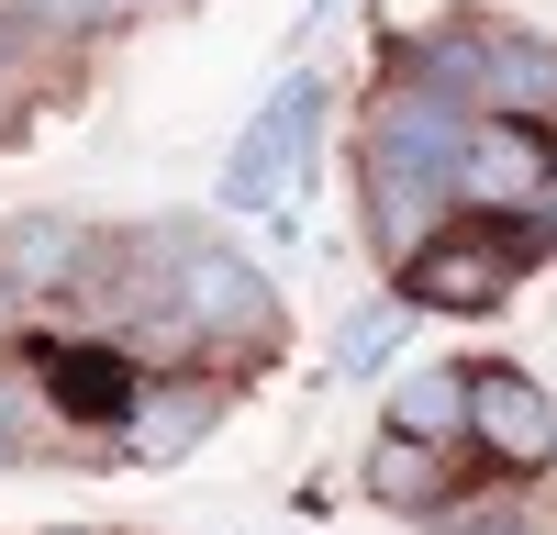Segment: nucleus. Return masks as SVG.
<instances>
[{"label":"nucleus","mask_w":557,"mask_h":535,"mask_svg":"<svg viewBox=\"0 0 557 535\" xmlns=\"http://www.w3.org/2000/svg\"><path fill=\"white\" fill-rule=\"evenodd\" d=\"M157 268H168V346H268L278 335V290L257 279V257H235L223 235H157Z\"/></svg>","instance_id":"1"},{"label":"nucleus","mask_w":557,"mask_h":535,"mask_svg":"<svg viewBox=\"0 0 557 535\" xmlns=\"http://www.w3.org/2000/svg\"><path fill=\"white\" fill-rule=\"evenodd\" d=\"M312 134H323V78L312 67H290L268 89V101L246 112V134H235V157H223V212H278L290 201V178L312 167Z\"/></svg>","instance_id":"2"},{"label":"nucleus","mask_w":557,"mask_h":535,"mask_svg":"<svg viewBox=\"0 0 557 535\" xmlns=\"http://www.w3.org/2000/svg\"><path fill=\"white\" fill-rule=\"evenodd\" d=\"M524 257H535V235H524V223L457 212L446 235L412 257L401 301H412V312H491V301H513V290H524Z\"/></svg>","instance_id":"3"},{"label":"nucleus","mask_w":557,"mask_h":535,"mask_svg":"<svg viewBox=\"0 0 557 535\" xmlns=\"http://www.w3.org/2000/svg\"><path fill=\"white\" fill-rule=\"evenodd\" d=\"M23 369L45 380V413H57V424H89V435H112V446L134 424V401H146V369H134L123 346H101V335H45Z\"/></svg>","instance_id":"4"},{"label":"nucleus","mask_w":557,"mask_h":535,"mask_svg":"<svg viewBox=\"0 0 557 535\" xmlns=\"http://www.w3.org/2000/svg\"><path fill=\"white\" fill-rule=\"evenodd\" d=\"M469 134H480V112H457L446 89H380L368 101V146L357 157H380V167H412V178H446L457 190V157H469Z\"/></svg>","instance_id":"5"},{"label":"nucleus","mask_w":557,"mask_h":535,"mask_svg":"<svg viewBox=\"0 0 557 535\" xmlns=\"http://www.w3.org/2000/svg\"><path fill=\"white\" fill-rule=\"evenodd\" d=\"M101 223H78V212H12L0 223V290L12 301H67L101 279Z\"/></svg>","instance_id":"6"},{"label":"nucleus","mask_w":557,"mask_h":535,"mask_svg":"<svg viewBox=\"0 0 557 535\" xmlns=\"http://www.w3.org/2000/svg\"><path fill=\"white\" fill-rule=\"evenodd\" d=\"M557 201V167H546V134L535 123H480L469 157H457V212H491V223H524Z\"/></svg>","instance_id":"7"},{"label":"nucleus","mask_w":557,"mask_h":535,"mask_svg":"<svg viewBox=\"0 0 557 535\" xmlns=\"http://www.w3.org/2000/svg\"><path fill=\"white\" fill-rule=\"evenodd\" d=\"M469 446L502 469H546L557 458V390L535 369H502V357L469 369Z\"/></svg>","instance_id":"8"},{"label":"nucleus","mask_w":557,"mask_h":535,"mask_svg":"<svg viewBox=\"0 0 557 535\" xmlns=\"http://www.w3.org/2000/svg\"><path fill=\"white\" fill-rule=\"evenodd\" d=\"M357 223H368V246H380L391 279H412V257L457 223V190H446V178H412V167L357 157Z\"/></svg>","instance_id":"9"},{"label":"nucleus","mask_w":557,"mask_h":535,"mask_svg":"<svg viewBox=\"0 0 557 535\" xmlns=\"http://www.w3.org/2000/svg\"><path fill=\"white\" fill-rule=\"evenodd\" d=\"M212 424H223V380H146V401L123 424V458L134 469H178Z\"/></svg>","instance_id":"10"},{"label":"nucleus","mask_w":557,"mask_h":535,"mask_svg":"<svg viewBox=\"0 0 557 535\" xmlns=\"http://www.w3.org/2000/svg\"><path fill=\"white\" fill-rule=\"evenodd\" d=\"M380 435L457 446V435H469V369H401V380H391V413H380Z\"/></svg>","instance_id":"11"},{"label":"nucleus","mask_w":557,"mask_h":535,"mask_svg":"<svg viewBox=\"0 0 557 535\" xmlns=\"http://www.w3.org/2000/svg\"><path fill=\"white\" fill-rule=\"evenodd\" d=\"M435 458H446V446L380 435V446H368V490H380L391 513H424V524H435V513H446V469H435Z\"/></svg>","instance_id":"12"},{"label":"nucleus","mask_w":557,"mask_h":535,"mask_svg":"<svg viewBox=\"0 0 557 535\" xmlns=\"http://www.w3.org/2000/svg\"><path fill=\"white\" fill-rule=\"evenodd\" d=\"M45 424H57V413H45V380L34 369H0V469H23L45 446Z\"/></svg>","instance_id":"13"},{"label":"nucleus","mask_w":557,"mask_h":535,"mask_svg":"<svg viewBox=\"0 0 557 535\" xmlns=\"http://www.w3.org/2000/svg\"><path fill=\"white\" fill-rule=\"evenodd\" d=\"M401 324H412V301H368L357 324L335 335V369H346V380H368V369H391V346H401Z\"/></svg>","instance_id":"14"},{"label":"nucleus","mask_w":557,"mask_h":535,"mask_svg":"<svg viewBox=\"0 0 557 535\" xmlns=\"http://www.w3.org/2000/svg\"><path fill=\"white\" fill-rule=\"evenodd\" d=\"M435 524H446V535H535V524H513V513H480V502H446Z\"/></svg>","instance_id":"15"},{"label":"nucleus","mask_w":557,"mask_h":535,"mask_svg":"<svg viewBox=\"0 0 557 535\" xmlns=\"http://www.w3.org/2000/svg\"><path fill=\"white\" fill-rule=\"evenodd\" d=\"M34 23H78V12H101V0H23Z\"/></svg>","instance_id":"16"},{"label":"nucleus","mask_w":557,"mask_h":535,"mask_svg":"<svg viewBox=\"0 0 557 535\" xmlns=\"http://www.w3.org/2000/svg\"><path fill=\"white\" fill-rule=\"evenodd\" d=\"M546 469H557V458H546Z\"/></svg>","instance_id":"17"}]
</instances>
